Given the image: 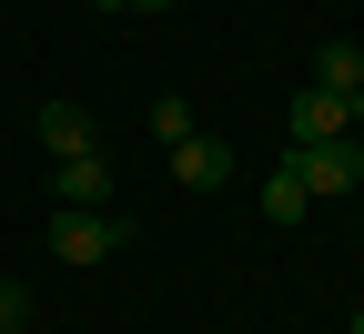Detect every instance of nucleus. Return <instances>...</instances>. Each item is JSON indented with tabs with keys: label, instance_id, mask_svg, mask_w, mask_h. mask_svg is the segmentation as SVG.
Returning <instances> with one entry per match:
<instances>
[{
	"label": "nucleus",
	"instance_id": "nucleus-13",
	"mask_svg": "<svg viewBox=\"0 0 364 334\" xmlns=\"http://www.w3.org/2000/svg\"><path fill=\"white\" fill-rule=\"evenodd\" d=\"M354 112H364V81H354Z\"/></svg>",
	"mask_w": 364,
	"mask_h": 334
},
{
	"label": "nucleus",
	"instance_id": "nucleus-14",
	"mask_svg": "<svg viewBox=\"0 0 364 334\" xmlns=\"http://www.w3.org/2000/svg\"><path fill=\"white\" fill-rule=\"evenodd\" d=\"M102 11H122V0H102Z\"/></svg>",
	"mask_w": 364,
	"mask_h": 334
},
{
	"label": "nucleus",
	"instance_id": "nucleus-9",
	"mask_svg": "<svg viewBox=\"0 0 364 334\" xmlns=\"http://www.w3.org/2000/svg\"><path fill=\"white\" fill-rule=\"evenodd\" d=\"M152 132H162V142H193V102H182V91H162V102H152Z\"/></svg>",
	"mask_w": 364,
	"mask_h": 334
},
{
	"label": "nucleus",
	"instance_id": "nucleus-2",
	"mask_svg": "<svg viewBox=\"0 0 364 334\" xmlns=\"http://www.w3.org/2000/svg\"><path fill=\"white\" fill-rule=\"evenodd\" d=\"M41 152H51V162H71V152H102V132H91V112L81 102H41Z\"/></svg>",
	"mask_w": 364,
	"mask_h": 334
},
{
	"label": "nucleus",
	"instance_id": "nucleus-15",
	"mask_svg": "<svg viewBox=\"0 0 364 334\" xmlns=\"http://www.w3.org/2000/svg\"><path fill=\"white\" fill-rule=\"evenodd\" d=\"M354 334H364V314H354Z\"/></svg>",
	"mask_w": 364,
	"mask_h": 334
},
{
	"label": "nucleus",
	"instance_id": "nucleus-4",
	"mask_svg": "<svg viewBox=\"0 0 364 334\" xmlns=\"http://www.w3.org/2000/svg\"><path fill=\"white\" fill-rule=\"evenodd\" d=\"M354 102H334V91H294V142H354Z\"/></svg>",
	"mask_w": 364,
	"mask_h": 334
},
{
	"label": "nucleus",
	"instance_id": "nucleus-5",
	"mask_svg": "<svg viewBox=\"0 0 364 334\" xmlns=\"http://www.w3.org/2000/svg\"><path fill=\"white\" fill-rule=\"evenodd\" d=\"M294 172H304V193H354V152H344V142H294Z\"/></svg>",
	"mask_w": 364,
	"mask_h": 334
},
{
	"label": "nucleus",
	"instance_id": "nucleus-3",
	"mask_svg": "<svg viewBox=\"0 0 364 334\" xmlns=\"http://www.w3.org/2000/svg\"><path fill=\"white\" fill-rule=\"evenodd\" d=\"M51 182H61V213H112V162L102 152H71Z\"/></svg>",
	"mask_w": 364,
	"mask_h": 334
},
{
	"label": "nucleus",
	"instance_id": "nucleus-7",
	"mask_svg": "<svg viewBox=\"0 0 364 334\" xmlns=\"http://www.w3.org/2000/svg\"><path fill=\"white\" fill-rule=\"evenodd\" d=\"M354 81H364V51H354V41H324V51H314V91L354 102Z\"/></svg>",
	"mask_w": 364,
	"mask_h": 334
},
{
	"label": "nucleus",
	"instance_id": "nucleus-10",
	"mask_svg": "<svg viewBox=\"0 0 364 334\" xmlns=\"http://www.w3.org/2000/svg\"><path fill=\"white\" fill-rule=\"evenodd\" d=\"M31 324V294H21V283H0V334H21Z\"/></svg>",
	"mask_w": 364,
	"mask_h": 334
},
{
	"label": "nucleus",
	"instance_id": "nucleus-8",
	"mask_svg": "<svg viewBox=\"0 0 364 334\" xmlns=\"http://www.w3.org/2000/svg\"><path fill=\"white\" fill-rule=\"evenodd\" d=\"M304 172H294V152H284V172H263V223H304Z\"/></svg>",
	"mask_w": 364,
	"mask_h": 334
},
{
	"label": "nucleus",
	"instance_id": "nucleus-12",
	"mask_svg": "<svg viewBox=\"0 0 364 334\" xmlns=\"http://www.w3.org/2000/svg\"><path fill=\"white\" fill-rule=\"evenodd\" d=\"M122 11H162V0H122Z\"/></svg>",
	"mask_w": 364,
	"mask_h": 334
},
{
	"label": "nucleus",
	"instance_id": "nucleus-11",
	"mask_svg": "<svg viewBox=\"0 0 364 334\" xmlns=\"http://www.w3.org/2000/svg\"><path fill=\"white\" fill-rule=\"evenodd\" d=\"M344 152H354V172H364V122H354V142H344Z\"/></svg>",
	"mask_w": 364,
	"mask_h": 334
},
{
	"label": "nucleus",
	"instance_id": "nucleus-1",
	"mask_svg": "<svg viewBox=\"0 0 364 334\" xmlns=\"http://www.w3.org/2000/svg\"><path fill=\"white\" fill-rule=\"evenodd\" d=\"M51 254L61 263H112L122 254V223L112 213H51Z\"/></svg>",
	"mask_w": 364,
	"mask_h": 334
},
{
	"label": "nucleus",
	"instance_id": "nucleus-6",
	"mask_svg": "<svg viewBox=\"0 0 364 334\" xmlns=\"http://www.w3.org/2000/svg\"><path fill=\"white\" fill-rule=\"evenodd\" d=\"M223 172H233V152H223L213 132H193V142H172V182H193V193H213Z\"/></svg>",
	"mask_w": 364,
	"mask_h": 334
}]
</instances>
